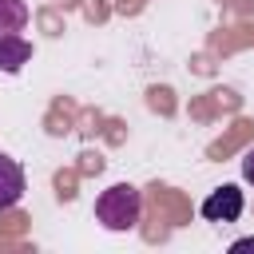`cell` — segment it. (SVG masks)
<instances>
[{"mask_svg":"<svg viewBox=\"0 0 254 254\" xmlns=\"http://www.w3.org/2000/svg\"><path fill=\"white\" fill-rule=\"evenodd\" d=\"M28 24V4L24 0H0V32H20Z\"/></svg>","mask_w":254,"mask_h":254,"instance_id":"cell-5","label":"cell"},{"mask_svg":"<svg viewBox=\"0 0 254 254\" xmlns=\"http://www.w3.org/2000/svg\"><path fill=\"white\" fill-rule=\"evenodd\" d=\"M24 167L12 159V155H4L0 151V210H8V206H16L20 198H24Z\"/></svg>","mask_w":254,"mask_h":254,"instance_id":"cell-3","label":"cell"},{"mask_svg":"<svg viewBox=\"0 0 254 254\" xmlns=\"http://www.w3.org/2000/svg\"><path fill=\"white\" fill-rule=\"evenodd\" d=\"M242 179L254 183V151H246V159H242Z\"/></svg>","mask_w":254,"mask_h":254,"instance_id":"cell-6","label":"cell"},{"mask_svg":"<svg viewBox=\"0 0 254 254\" xmlns=\"http://www.w3.org/2000/svg\"><path fill=\"white\" fill-rule=\"evenodd\" d=\"M139 210H143V194H139L131 183H115V187H107V190L95 198V218H99L107 230H135Z\"/></svg>","mask_w":254,"mask_h":254,"instance_id":"cell-1","label":"cell"},{"mask_svg":"<svg viewBox=\"0 0 254 254\" xmlns=\"http://www.w3.org/2000/svg\"><path fill=\"white\" fill-rule=\"evenodd\" d=\"M238 214H242V190L234 183H226V187H218L202 198V218L206 222H238Z\"/></svg>","mask_w":254,"mask_h":254,"instance_id":"cell-2","label":"cell"},{"mask_svg":"<svg viewBox=\"0 0 254 254\" xmlns=\"http://www.w3.org/2000/svg\"><path fill=\"white\" fill-rule=\"evenodd\" d=\"M28 60H32V44L24 36H16V32H0V71L16 75Z\"/></svg>","mask_w":254,"mask_h":254,"instance_id":"cell-4","label":"cell"},{"mask_svg":"<svg viewBox=\"0 0 254 254\" xmlns=\"http://www.w3.org/2000/svg\"><path fill=\"white\" fill-rule=\"evenodd\" d=\"M230 250H234V254H242V250H254V238H238Z\"/></svg>","mask_w":254,"mask_h":254,"instance_id":"cell-7","label":"cell"}]
</instances>
